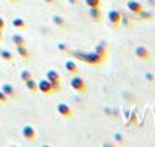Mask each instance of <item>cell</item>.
Listing matches in <instances>:
<instances>
[{
  "label": "cell",
  "mask_w": 155,
  "mask_h": 147,
  "mask_svg": "<svg viewBox=\"0 0 155 147\" xmlns=\"http://www.w3.org/2000/svg\"><path fill=\"white\" fill-rule=\"evenodd\" d=\"M70 52V50H68ZM71 53V56H74L76 59H81V61H84V62H88V64H91V65H99L102 61H104V58L97 53V52H91V53H82V52H70Z\"/></svg>",
  "instance_id": "cell-1"
},
{
  "label": "cell",
  "mask_w": 155,
  "mask_h": 147,
  "mask_svg": "<svg viewBox=\"0 0 155 147\" xmlns=\"http://www.w3.org/2000/svg\"><path fill=\"white\" fill-rule=\"evenodd\" d=\"M46 79L52 84V87H53V93L61 91V76H59V73H58L56 70H47V73H46Z\"/></svg>",
  "instance_id": "cell-2"
},
{
  "label": "cell",
  "mask_w": 155,
  "mask_h": 147,
  "mask_svg": "<svg viewBox=\"0 0 155 147\" xmlns=\"http://www.w3.org/2000/svg\"><path fill=\"white\" fill-rule=\"evenodd\" d=\"M70 87H71L74 91H78V93H85V91H87V84H85V81H84L82 78H79V76H73V78H71Z\"/></svg>",
  "instance_id": "cell-3"
},
{
  "label": "cell",
  "mask_w": 155,
  "mask_h": 147,
  "mask_svg": "<svg viewBox=\"0 0 155 147\" xmlns=\"http://www.w3.org/2000/svg\"><path fill=\"white\" fill-rule=\"evenodd\" d=\"M38 91L43 93V94L50 96V94H53V87H52V84L47 79H43V81L38 82Z\"/></svg>",
  "instance_id": "cell-4"
},
{
  "label": "cell",
  "mask_w": 155,
  "mask_h": 147,
  "mask_svg": "<svg viewBox=\"0 0 155 147\" xmlns=\"http://www.w3.org/2000/svg\"><path fill=\"white\" fill-rule=\"evenodd\" d=\"M56 111H58V114H59L61 117H64V118H71V117H73V111H71V108H70L67 103H59V105L56 106Z\"/></svg>",
  "instance_id": "cell-5"
},
{
  "label": "cell",
  "mask_w": 155,
  "mask_h": 147,
  "mask_svg": "<svg viewBox=\"0 0 155 147\" xmlns=\"http://www.w3.org/2000/svg\"><path fill=\"white\" fill-rule=\"evenodd\" d=\"M21 135H23V138L28 139V141H34V139L37 138V132H35V129H34L32 126H29V124L23 126V129H21Z\"/></svg>",
  "instance_id": "cell-6"
},
{
  "label": "cell",
  "mask_w": 155,
  "mask_h": 147,
  "mask_svg": "<svg viewBox=\"0 0 155 147\" xmlns=\"http://www.w3.org/2000/svg\"><path fill=\"white\" fill-rule=\"evenodd\" d=\"M108 21L113 24V26H119L122 23V14L120 11H116V9H111L108 12Z\"/></svg>",
  "instance_id": "cell-7"
},
{
  "label": "cell",
  "mask_w": 155,
  "mask_h": 147,
  "mask_svg": "<svg viewBox=\"0 0 155 147\" xmlns=\"http://www.w3.org/2000/svg\"><path fill=\"white\" fill-rule=\"evenodd\" d=\"M126 8H128L132 14H140V12L143 11V5H141L140 2H137V0H128Z\"/></svg>",
  "instance_id": "cell-8"
},
{
  "label": "cell",
  "mask_w": 155,
  "mask_h": 147,
  "mask_svg": "<svg viewBox=\"0 0 155 147\" xmlns=\"http://www.w3.org/2000/svg\"><path fill=\"white\" fill-rule=\"evenodd\" d=\"M135 56L138 59H141V61H149L150 59V53H149V50L144 46H138L135 49Z\"/></svg>",
  "instance_id": "cell-9"
},
{
  "label": "cell",
  "mask_w": 155,
  "mask_h": 147,
  "mask_svg": "<svg viewBox=\"0 0 155 147\" xmlns=\"http://www.w3.org/2000/svg\"><path fill=\"white\" fill-rule=\"evenodd\" d=\"M65 70L68 71V73H71V75H76V73H78V70H79V68H78V65H76V62L74 61H71V59H68V61H65Z\"/></svg>",
  "instance_id": "cell-10"
},
{
  "label": "cell",
  "mask_w": 155,
  "mask_h": 147,
  "mask_svg": "<svg viewBox=\"0 0 155 147\" xmlns=\"http://www.w3.org/2000/svg\"><path fill=\"white\" fill-rule=\"evenodd\" d=\"M0 90H2V91H3V93H5L8 97H15V93H17V91H15V88H14L11 84H5V85H3L2 88H0Z\"/></svg>",
  "instance_id": "cell-11"
},
{
  "label": "cell",
  "mask_w": 155,
  "mask_h": 147,
  "mask_svg": "<svg viewBox=\"0 0 155 147\" xmlns=\"http://www.w3.org/2000/svg\"><path fill=\"white\" fill-rule=\"evenodd\" d=\"M90 17H91L94 21H101V20H102L101 8H90Z\"/></svg>",
  "instance_id": "cell-12"
},
{
  "label": "cell",
  "mask_w": 155,
  "mask_h": 147,
  "mask_svg": "<svg viewBox=\"0 0 155 147\" xmlns=\"http://www.w3.org/2000/svg\"><path fill=\"white\" fill-rule=\"evenodd\" d=\"M11 40H12V43H14L15 46H26V40H25L23 35H20V34H14V35L11 37Z\"/></svg>",
  "instance_id": "cell-13"
},
{
  "label": "cell",
  "mask_w": 155,
  "mask_h": 147,
  "mask_svg": "<svg viewBox=\"0 0 155 147\" xmlns=\"http://www.w3.org/2000/svg\"><path fill=\"white\" fill-rule=\"evenodd\" d=\"M12 26L15 27V29H26V21L23 20V18H14L12 20Z\"/></svg>",
  "instance_id": "cell-14"
},
{
  "label": "cell",
  "mask_w": 155,
  "mask_h": 147,
  "mask_svg": "<svg viewBox=\"0 0 155 147\" xmlns=\"http://www.w3.org/2000/svg\"><path fill=\"white\" fill-rule=\"evenodd\" d=\"M26 84V87H28V90L29 91H32V93H35V91H38V84L34 81V78L32 79H29L28 82H25Z\"/></svg>",
  "instance_id": "cell-15"
},
{
  "label": "cell",
  "mask_w": 155,
  "mask_h": 147,
  "mask_svg": "<svg viewBox=\"0 0 155 147\" xmlns=\"http://www.w3.org/2000/svg\"><path fill=\"white\" fill-rule=\"evenodd\" d=\"M17 52H18V55H20L21 58H25V59L29 58V52H28V49H26L25 46H17Z\"/></svg>",
  "instance_id": "cell-16"
},
{
  "label": "cell",
  "mask_w": 155,
  "mask_h": 147,
  "mask_svg": "<svg viewBox=\"0 0 155 147\" xmlns=\"http://www.w3.org/2000/svg\"><path fill=\"white\" fill-rule=\"evenodd\" d=\"M0 58L5 59V61H12L14 59V56H12V53L9 50H0Z\"/></svg>",
  "instance_id": "cell-17"
},
{
  "label": "cell",
  "mask_w": 155,
  "mask_h": 147,
  "mask_svg": "<svg viewBox=\"0 0 155 147\" xmlns=\"http://www.w3.org/2000/svg\"><path fill=\"white\" fill-rule=\"evenodd\" d=\"M88 8H101V0H84Z\"/></svg>",
  "instance_id": "cell-18"
},
{
  "label": "cell",
  "mask_w": 155,
  "mask_h": 147,
  "mask_svg": "<svg viewBox=\"0 0 155 147\" xmlns=\"http://www.w3.org/2000/svg\"><path fill=\"white\" fill-rule=\"evenodd\" d=\"M52 20H53V23H55L56 26H59V27H65V21H64L62 17H59V15H53Z\"/></svg>",
  "instance_id": "cell-19"
},
{
  "label": "cell",
  "mask_w": 155,
  "mask_h": 147,
  "mask_svg": "<svg viewBox=\"0 0 155 147\" xmlns=\"http://www.w3.org/2000/svg\"><path fill=\"white\" fill-rule=\"evenodd\" d=\"M20 78L23 79V82H28L29 79H32V73L28 71V70H23V71L20 73Z\"/></svg>",
  "instance_id": "cell-20"
},
{
  "label": "cell",
  "mask_w": 155,
  "mask_h": 147,
  "mask_svg": "<svg viewBox=\"0 0 155 147\" xmlns=\"http://www.w3.org/2000/svg\"><path fill=\"white\" fill-rule=\"evenodd\" d=\"M94 52H97L102 58H105V55H107V50H105V46H104V44H99V46L96 47V50H94Z\"/></svg>",
  "instance_id": "cell-21"
},
{
  "label": "cell",
  "mask_w": 155,
  "mask_h": 147,
  "mask_svg": "<svg viewBox=\"0 0 155 147\" xmlns=\"http://www.w3.org/2000/svg\"><path fill=\"white\" fill-rule=\"evenodd\" d=\"M8 99H9V97H8L2 90H0V103H6V102H8Z\"/></svg>",
  "instance_id": "cell-22"
},
{
  "label": "cell",
  "mask_w": 155,
  "mask_h": 147,
  "mask_svg": "<svg viewBox=\"0 0 155 147\" xmlns=\"http://www.w3.org/2000/svg\"><path fill=\"white\" fill-rule=\"evenodd\" d=\"M58 50H61V52H68V47H67L64 43H59V44H58Z\"/></svg>",
  "instance_id": "cell-23"
},
{
  "label": "cell",
  "mask_w": 155,
  "mask_h": 147,
  "mask_svg": "<svg viewBox=\"0 0 155 147\" xmlns=\"http://www.w3.org/2000/svg\"><path fill=\"white\" fill-rule=\"evenodd\" d=\"M138 15H141V17H144V18H152V14H149V12H144V11H141Z\"/></svg>",
  "instance_id": "cell-24"
},
{
  "label": "cell",
  "mask_w": 155,
  "mask_h": 147,
  "mask_svg": "<svg viewBox=\"0 0 155 147\" xmlns=\"http://www.w3.org/2000/svg\"><path fill=\"white\" fill-rule=\"evenodd\" d=\"M3 29H5V20L0 17V30H3Z\"/></svg>",
  "instance_id": "cell-25"
},
{
  "label": "cell",
  "mask_w": 155,
  "mask_h": 147,
  "mask_svg": "<svg viewBox=\"0 0 155 147\" xmlns=\"http://www.w3.org/2000/svg\"><path fill=\"white\" fill-rule=\"evenodd\" d=\"M146 79H147V81H150V82H152V81H153V79H155V78H153V75H150V73H146Z\"/></svg>",
  "instance_id": "cell-26"
},
{
  "label": "cell",
  "mask_w": 155,
  "mask_h": 147,
  "mask_svg": "<svg viewBox=\"0 0 155 147\" xmlns=\"http://www.w3.org/2000/svg\"><path fill=\"white\" fill-rule=\"evenodd\" d=\"M70 3H73V5H78V0H68Z\"/></svg>",
  "instance_id": "cell-27"
},
{
  "label": "cell",
  "mask_w": 155,
  "mask_h": 147,
  "mask_svg": "<svg viewBox=\"0 0 155 147\" xmlns=\"http://www.w3.org/2000/svg\"><path fill=\"white\" fill-rule=\"evenodd\" d=\"M44 2H46V3H53L55 0H44Z\"/></svg>",
  "instance_id": "cell-28"
},
{
  "label": "cell",
  "mask_w": 155,
  "mask_h": 147,
  "mask_svg": "<svg viewBox=\"0 0 155 147\" xmlns=\"http://www.w3.org/2000/svg\"><path fill=\"white\" fill-rule=\"evenodd\" d=\"M2 40H3V35H2V30H0V43H2Z\"/></svg>",
  "instance_id": "cell-29"
},
{
  "label": "cell",
  "mask_w": 155,
  "mask_h": 147,
  "mask_svg": "<svg viewBox=\"0 0 155 147\" xmlns=\"http://www.w3.org/2000/svg\"><path fill=\"white\" fill-rule=\"evenodd\" d=\"M9 2H17V0H9Z\"/></svg>",
  "instance_id": "cell-30"
}]
</instances>
